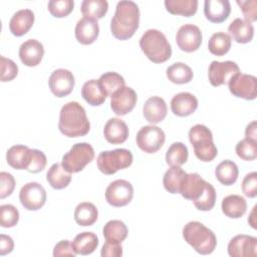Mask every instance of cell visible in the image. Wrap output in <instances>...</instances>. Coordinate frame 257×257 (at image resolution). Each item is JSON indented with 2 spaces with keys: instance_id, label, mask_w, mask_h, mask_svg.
Wrapping results in <instances>:
<instances>
[{
  "instance_id": "1",
  "label": "cell",
  "mask_w": 257,
  "mask_h": 257,
  "mask_svg": "<svg viewBox=\"0 0 257 257\" xmlns=\"http://www.w3.org/2000/svg\"><path fill=\"white\" fill-rule=\"evenodd\" d=\"M140 25V9L134 1L117 2L115 12L110 20V31L119 40L130 39Z\"/></svg>"
},
{
  "instance_id": "2",
  "label": "cell",
  "mask_w": 257,
  "mask_h": 257,
  "mask_svg": "<svg viewBox=\"0 0 257 257\" xmlns=\"http://www.w3.org/2000/svg\"><path fill=\"white\" fill-rule=\"evenodd\" d=\"M58 128L62 135L68 138H77L88 134L90 122L83 106L77 101L65 103L59 112Z\"/></svg>"
},
{
  "instance_id": "3",
  "label": "cell",
  "mask_w": 257,
  "mask_h": 257,
  "mask_svg": "<svg viewBox=\"0 0 257 257\" xmlns=\"http://www.w3.org/2000/svg\"><path fill=\"white\" fill-rule=\"evenodd\" d=\"M184 240L199 254H211L217 246V238L212 230L198 221L188 222L183 228Z\"/></svg>"
},
{
  "instance_id": "4",
  "label": "cell",
  "mask_w": 257,
  "mask_h": 257,
  "mask_svg": "<svg viewBox=\"0 0 257 257\" xmlns=\"http://www.w3.org/2000/svg\"><path fill=\"white\" fill-rule=\"evenodd\" d=\"M140 47L154 63H163L172 55L171 44L165 34L158 29H148L140 39Z\"/></svg>"
},
{
  "instance_id": "5",
  "label": "cell",
  "mask_w": 257,
  "mask_h": 257,
  "mask_svg": "<svg viewBox=\"0 0 257 257\" xmlns=\"http://www.w3.org/2000/svg\"><path fill=\"white\" fill-rule=\"evenodd\" d=\"M189 140L194 148L195 156L202 162L213 161L218 154L213 142L212 132L204 124H195L189 131Z\"/></svg>"
},
{
  "instance_id": "6",
  "label": "cell",
  "mask_w": 257,
  "mask_h": 257,
  "mask_svg": "<svg viewBox=\"0 0 257 257\" xmlns=\"http://www.w3.org/2000/svg\"><path fill=\"white\" fill-rule=\"evenodd\" d=\"M133 154L126 149H115L99 153L96 159L98 170L104 175H113L133 164Z\"/></svg>"
},
{
  "instance_id": "7",
  "label": "cell",
  "mask_w": 257,
  "mask_h": 257,
  "mask_svg": "<svg viewBox=\"0 0 257 257\" xmlns=\"http://www.w3.org/2000/svg\"><path fill=\"white\" fill-rule=\"evenodd\" d=\"M94 158V150L88 143H77L62 157L61 165L70 174L84 169Z\"/></svg>"
},
{
  "instance_id": "8",
  "label": "cell",
  "mask_w": 257,
  "mask_h": 257,
  "mask_svg": "<svg viewBox=\"0 0 257 257\" xmlns=\"http://www.w3.org/2000/svg\"><path fill=\"white\" fill-rule=\"evenodd\" d=\"M137 145L138 147L147 154L157 153L166 141L164 131L154 124L143 126L137 134Z\"/></svg>"
},
{
  "instance_id": "9",
  "label": "cell",
  "mask_w": 257,
  "mask_h": 257,
  "mask_svg": "<svg viewBox=\"0 0 257 257\" xmlns=\"http://www.w3.org/2000/svg\"><path fill=\"white\" fill-rule=\"evenodd\" d=\"M230 92L246 100H253L257 95V79L254 75L237 73L228 82Z\"/></svg>"
},
{
  "instance_id": "10",
  "label": "cell",
  "mask_w": 257,
  "mask_h": 257,
  "mask_svg": "<svg viewBox=\"0 0 257 257\" xmlns=\"http://www.w3.org/2000/svg\"><path fill=\"white\" fill-rule=\"evenodd\" d=\"M133 197V185L125 180H115L111 182L105 190V200L113 207H123L127 205Z\"/></svg>"
},
{
  "instance_id": "11",
  "label": "cell",
  "mask_w": 257,
  "mask_h": 257,
  "mask_svg": "<svg viewBox=\"0 0 257 257\" xmlns=\"http://www.w3.org/2000/svg\"><path fill=\"white\" fill-rule=\"evenodd\" d=\"M19 200L26 210H39L44 206L46 202L45 189L39 183H27L21 188L19 192Z\"/></svg>"
},
{
  "instance_id": "12",
  "label": "cell",
  "mask_w": 257,
  "mask_h": 257,
  "mask_svg": "<svg viewBox=\"0 0 257 257\" xmlns=\"http://www.w3.org/2000/svg\"><path fill=\"white\" fill-rule=\"evenodd\" d=\"M240 72L238 64L234 61H217L211 62L208 69L209 81L213 86H220L223 84H228L229 80L237 73Z\"/></svg>"
},
{
  "instance_id": "13",
  "label": "cell",
  "mask_w": 257,
  "mask_h": 257,
  "mask_svg": "<svg viewBox=\"0 0 257 257\" xmlns=\"http://www.w3.org/2000/svg\"><path fill=\"white\" fill-rule=\"evenodd\" d=\"M202 32L200 28L194 24L182 25L177 34L176 42L179 48L185 52H194L199 49L202 43Z\"/></svg>"
},
{
  "instance_id": "14",
  "label": "cell",
  "mask_w": 257,
  "mask_h": 257,
  "mask_svg": "<svg viewBox=\"0 0 257 257\" xmlns=\"http://www.w3.org/2000/svg\"><path fill=\"white\" fill-rule=\"evenodd\" d=\"M48 84L51 92L56 97H64L72 91L75 80L71 71L58 68L50 74Z\"/></svg>"
},
{
  "instance_id": "15",
  "label": "cell",
  "mask_w": 257,
  "mask_h": 257,
  "mask_svg": "<svg viewBox=\"0 0 257 257\" xmlns=\"http://www.w3.org/2000/svg\"><path fill=\"white\" fill-rule=\"evenodd\" d=\"M138 96L136 91L130 86H123L110 96V107L117 115H125L136 106Z\"/></svg>"
},
{
  "instance_id": "16",
  "label": "cell",
  "mask_w": 257,
  "mask_h": 257,
  "mask_svg": "<svg viewBox=\"0 0 257 257\" xmlns=\"http://www.w3.org/2000/svg\"><path fill=\"white\" fill-rule=\"evenodd\" d=\"M231 257H252L257 254V238L245 234L236 235L228 244Z\"/></svg>"
},
{
  "instance_id": "17",
  "label": "cell",
  "mask_w": 257,
  "mask_h": 257,
  "mask_svg": "<svg viewBox=\"0 0 257 257\" xmlns=\"http://www.w3.org/2000/svg\"><path fill=\"white\" fill-rule=\"evenodd\" d=\"M44 55V47L36 39H28L19 47V58L21 62L29 67L38 65Z\"/></svg>"
},
{
  "instance_id": "18",
  "label": "cell",
  "mask_w": 257,
  "mask_h": 257,
  "mask_svg": "<svg viewBox=\"0 0 257 257\" xmlns=\"http://www.w3.org/2000/svg\"><path fill=\"white\" fill-rule=\"evenodd\" d=\"M74 32L75 38L79 43L83 45L93 43L99 34V26L97 20L88 17H82L77 21Z\"/></svg>"
},
{
  "instance_id": "19",
  "label": "cell",
  "mask_w": 257,
  "mask_h": 257,
  "mask_svg": "<svg viewBox=\"0 0 257 257\" xmlns=\"http://www.w3.org/2000/svg\"><path fill=\"white\" fill-rule=\"evenodd\" d=\"M198 107L197 97L190 92H179L171 100V109L178 116H188L196 111Z\"/></svg>"
},
{
  "instance_id": "20",
  "label": "cell",
  "mask_w": 257,
  "mask_h": 257,
  "mask_svg": "<svg viewBox=\"0 0 257 257\" xmlns=\"http://www.w3.org/2000/svg\"><path fill=\"white\" fill-rule=\"evenodd\" d=\"M103 136L109 144H122L128 137V127L122 119L111 117L104 124Z\"/></svg>"
},
{
  "instance_id": "21",
  "label": "cell",
  "mask_w": 257,
  "mask_h": 257,
  "mask_svg": "<svg viewBox=\"0 0 257 257\" xmlns=\"http://www.w3.org/2000/svg\"><path fill=\"white\" fill-rule=\"evenodd\" d=\"M231 5L228 0H206L204 2V14L213 23H222L230 15Z\"/></svg>"
},
{
  "instance_id": "22",
  "label": "cell",
  "mask_w": 257,
  "mask_h": 257,
  "mask_svg": "<svg viewBox=\"0 0 257 257\" xmlns=\"http://www.w3.org/2000/svg\"><path fill=\"white\" fill-rule=\"evenodd\" d=\"M168 107L166 101L160 96H151L143 106L145 118L152 124H156L164 120L167 115Z\"/></svg>"
},
{
  "instance_id": "23",
  "label": "cell",
  "mask_w": 257,
  "mask_h": 257,
  "mask_svg": "<svg viewBox=\"0 0 257 257\" xmlns=\"http://www.w3.org/2000/svg\"><path fill=\"white\" fill-rule=\"evenodd\" d=\"M34 13L30 9H21L13 14L9 21V29L14 36L25 35L34 23Z\"/></svg>"
},
{
  "instance_id": "24",
  "label": "cell",
  "mask_w": 257,
  "mask_h": 257,
  "mask_svg": "<svg viewBox=\"0 0 257 257\" xmlns=\"http://www.w3.org/2000/svg\"><path fill=\"white\" fill-rule=\"evenodd\" d=\"M205 186L206 181L198 173L187 174L182 184L180 194L183 198L194 202L203 193Z\"/></svg>"
},
{
  "instance_id": "25",
  "label": "cell",
  "mask_w": 257,
  "mask_h": 257,
  "mask_svg": "<svg viewBox=\"0 0 257 257\" xmlns=\"http://www.w3.org/2000/svg\"><path fill=\"white\" fill-rule=\"evenodd\" d=\"M31 155V149L24 145H15L6 153L7 164L15 170H27Z\"/></svg>"
},
{
  "instance_id": "26",
  "label": "cell",
  "mask_w": 257,
  "mask_h": 257,
  "mask_svg": "<svg viewBox=\"0 0 257 257\" xmlns=\"http://www.w3.org/2000/svg\"><path fill=\"white\" fill-rule=\"evenodd\" d=\"M228 32L230 33V37H232L233 40L244 44L250 42L253 39L254 27L252 23L241 18H236L230 23Z\"/></svg>"
},
{
  "instance_id": "27",
  "label": "cell",
  "mask_w": 257,
  "mask_h": 257,
  "mask_svg": "<svg viewBox=\"0 0 257 257\" xmlns=\"http://www.w3.org/2000/svg\"><path fill=\"white\" fill-rule=\"evenodd\" d=\"M222 212L232 219L241 218L247 210L246 200L239 195H229L222 200Z\"/></svg>"
},
{
  "instance_id": "28",
  "label": "cell",
  "mask_w": 257,
  "mask_h": 257,
  "mask_svg": "<svg viewBox=\"0 0 257 257\" xmlns=\"http://www.w3.org/2000/svg\"><path fill=\"white\" fill-rule=\"evenodd\" d=\"M81 96L88 104L92 106H98L104 102L107 95L100 86L97 79H90L84 82L82 85Z\"/></svg>"
},
{
  "instance_id": "29",
  "label": "cell",
  "mask_w": 257,
  "mask_h": 257,
  "mask_svg": "<svg viewBox=\"0 0 257 257\" xmlns=\"http://www.w3.org/2000/svg\"><path fill=\"white\" fill-rule=\"evenodd\" d=\"M71 245L75 254L89 255L97 248L98 238L92 232H82L74 237Z\"/></svg>"
},
{
  "instance_id": "30",
  "label": "cell",
  "mask_w": 257,
  "mask_h": 257,
  "mask_svg": "<svg viewBox=\"0 0 257 257\" xmlns=\"http://www.w3.org/2000/svg\"><path fill=\"white\" fill-rule=\"evenodd\" d=\"M46 180L53 189L62 190L69 185L71 174L68 173L61 164L55 163L49 168L46 174Z\"/></svg>"
},
{
  "instance_id": "31",
  "label": "cell",
  "mask_w": 257,
  "mask_h": 257,
  "mask_svg": "<svg viewBox=\"0 0 257 257\" xmlns=\"http://www.w3.org/2000/svg\"><path fill=\"white\" fill-rule=\"evenodd\" d=\"M239 175V170L237 165L230 160L222 161L215 169V176L217 180L225 186L233 185Z\"/></svg>"
},
{
  "instance_id": "32",
  "label": "cell",
  "mask_w": 257,
  "mask_h": 257,
  "mask_svg": "<svg viewBox=\"0 0 257 257\" xmlns=\"http://www.w3.org/2000/svg\"><path fill=\"white\" fill-rule=\"evenodd\" d=\"M98 218L97 208L89 202L78 204L74 210V220L79 226H91Z\"/></svg>"
},
{
  "instance_id": "33",
  "label": "cell",
  "mask_w": 257,
  "mask_h": 257,
  "mask_svg": "<svg viewBox=\"0 0 257 257\" xmlns=\"http://www.w3.org/2000/svg\"><path fill=\"white\" fill-rule=\"evenodd\" d=\"M187 173L181 167H171L163 177L164 188L171 194H180Z\"/></svg>"
},
{
  "instance_id": "34",
  "label": "cell",
  "mask_w": 257,
  "mask_h": 257,
  "mask_svg": "<svg viewBox=\"0 0 257 257\" xmlns=\"http://www.w3.org/2000/svg\"><path fill=\"white\" fill-rule=\"evenodd\" d=\"M168 79L176 84H185L193 79L194 73L191 67L184 62H175L167 68Z\"/></svg>"
},
{
  "instance_id": "35",
  "label": "cell",
  "mask_w": 257,
  "mask_h": 257,
  "mask_svg": "<svg viewBox=\"0 0 257 257\" xmlns=\"http://www.w3.org/2000/svg\"><path fill=\"white\" fill-rule=\"evenodd\" d=\"M165 6L168 12L185 17L193 16L198 9L197 0H166Z\"/></svg>"
},
{
  "instance_id": "36",
  "label": "cell",
  "mask_w": 257,
  "mask_h": 257,
  "mask_svg": "<svg viewBox=\"0 0 257 257\" xmlns=\"http://www.w3.org/2000/svg\"><path fill=\"white\" fill-rule=\"evenodd\" d=\"M127 232L126 225L120 220H110L102 229L105 241L113 243H121L126 238Z\"/></svg>"
},
{
  "instance_id": "37",
  "label": "cell",
  "mask_w": 257,
  "mask_h": 257,
  "mask_svg": "<svg viewBox=\"0 0 257 257\" xmlns=\"http://www.w3.org/2000/svg\"><path fill=\"white\" fill-rule=\"evenodd\" d=\"M108 9V3L105 0H84L81 3V13L83 17L98 20L102 18Z\"/></svg>"
},
{
  "instance_id": "38",
  "label": "cell",
  "mask_w": 257,
  "mask_h": 257,
  "mask_svg": "<svg viewBox=\"0 0 257 257\" xmlns=\"http://www.w3.org/2000/svg\"><path fill=\"white\" fill-rule=\"evenodd\" d=\"M188 148L180 142L173 143L166 153V163L171 167H181L188 161Z\"/></svg>"
},
{
  "instance_id": "39",
  "label": "cell",
  "mask_w": 257,
  "mask_h": 257,
  "mask_svg": "<svg viewBox=\"0 0 257 257\" xmlns=\"http://www.w3.org/2000/svg\"><path fill=\"white\" fill-rule=\"evenodd\" d=\"M231 48V37L225 32L214 33L208 42L209 51L217 56L225 55Z\"/></svg>"
},
{
  "instance_id": "40",
  "label": "cell",
  "mask_w": 257,
  "mask_h": 257,
  "mask_svg": "<svg viewBox=\"0 0 257 257\" xmlns=\"http://www.w3.org/2000/svg\"><path fill=\"white\" fill-rule=\"evenodd\" d=\"M97 80L107 96H111L112 93L125 85L124 78L114 71H108L101 74Z\"/></svg>"
},
{
  "instance_id": "41",
  "label": "cell",
  "mask_w": 257,
  "mask_h": 257,
  "mask_svg": "<svg viewBox=\"0 0 257 257\" xmlns=\"http://www.w3.org/2000/svg\"><path fill=\"white\" fill-rule=\"evenodd\" d=\"M195 207L200 211H210L214 208L216 203V190L208 182H206L205 189L200 197L194 202Z\"/></svg>"
},
{
  "instance_id": "42",
  "label": "cell",
  "mask_w": 257,
  "mask_h": 257,
  "mask_svg": "<svg viewBox=\"0 0 257 257\" xmlns=\"http://www.w3.org/2000/svg\"><path fill=\"white\" fill-rule=\"evenodd\" d=\"M235 151L240 159L244 161H253L257 158V141L245 138L237 143Z\"/></svg>"
},
{
  "instance_id": "43",
  "label": "cell",
  "mask_w": 257,
  "mask_h": 257,
  "mask_svg": "<svg viewBox=\"0 0 257 257\" xmlns=\"http://www.w3.org/2000/svg\"><path fill=\"white\" fill-rule=\"evenodd\" d=\"M19 221V212L11 204L0 206V225L3 228L14 227Z\"/></svg>"
},
{
  "instance_id": "44",
  "label": "cell",
  "mask_w": 257,
  "mask_h": 257,
  "mask_svg": "<svg viewBox=\"0 0 257 257\" xmlns=\"http://www.w3.org/2000/svg\"><path fill=\"white\" fill-rule=\"evenodd\" d=\"M48 11L56 18H63L70 14L74 7L72 0H51L47 4Z\"/></svg>"
},
{
  "instance_id": "45",
  "label": "cell",
  "mask_w": 257,
  "mask_h": 257,
  "mask_svg": "<svg viewBox=\"0 0 257 257\" xmlns=\"http://www.w3.org/2000/svg\"><path fill=\"white\" fill-rule=\"evenodd\" d=\"M0 66H1V81H11L13 80L18 74V66L17 64L5 56H0Z\"/></svg>"
},
{
  "instance_id": "46",
  "label": "cell",
  "mask_w": 257,
  "mask_h": 257,
  "mask_svg": "<svg viewBox=\"0 0 257 257\" xmlns=\"http://www.w3.org/2000/svg\"><path fill=\"white\" fill-rule=\"evenodd\" d=\"M46 164H47V159L44 153L36 149H31L29 165L26 171L33 174L39 173L45 169Z\"/></svg>"
},
{
  "instance_id": "47",
  "label": "cell",
  "mask_w": 257,
  "mask_h": 257,
  "mask_svg": "<svg viewBox=\"0 0 257 257\" xmlns=\"http://www.w3.org/2000/svg\"><path fill=\"white\" fill-rule=\"evenodd\" d=\"M237 4L244 15V20L252 23L257 20V1L256 0H237Z\"/></svg>"
},
{
  "instance_id": "48",
  "label": "cell",
  "mask_w": 257,
  "mask_h": 257,
  "mask_svg": "<svg viewBox=\"0 0 257 257\" xmlns=\"http://www.w3.org/2000/svg\"><path fill=\"white\" fill-rule=\"evenodd\" d=\"M242 191L248 198H255L257 196V173H248L242 181Z\"/></svg>"
},
{
  "instance_id": "49",
  "label": "cell",
  "mask_w": 257,
  "mask_h": 257,
  "mask_svg": "<svg viewBox=\"0 0 257 257\" xmlns=\"http://www.w3.org/2000/svg\"><path fill=\"white\" fill-rule=\"evenodd\" d=\"M14 188H15L14 177L7 172H1L0 173V199L9 197L13 193Z\"/></svg>"
},
{
  "instance_id": "50",
  "label": "cell",
  "mask_w": 257,
  "mask_h": 257,
  "mask_svg": "<svg viewBox=\"0 0 257 257\" xmlns=\"http://www.w3.org/2000/svg\"><path fill=\"white\" fill-rule=\"evenodd\" d=\"M100 255L102 257H120L122 256V247L120 243L105 241L101 248Z\"/></svg>"
},
{
  "instance_id": "51",
  "label": "cell",
  "mask_w": 257,
  "mask_h": 257,
  "mask_svg": "<svg viewBox=\"0 0 257 257\" xmlns=\"http://www.w3.org/2000/svg\"><path fill=\"white\" fill-rule=\"evenodd\" d=\"M76 254L73 251L71 242L69 240H61L59 241L53 248V256H72L74 257Z\"/></svg>"
},
{
  "instance_id": "52",
  "label": "cell",
  "mask_w": 257,
  "mask_h": 257,
  "mask_svg": "<svg viewBox=\"0 0 257 257\" xmlns=\"http://www.w3.org/2000/svg\"><path fill=\"white\" fill-rule=\"evenodd\" d=\"M14 248V242L12 238L8 235L1 234L0 236V255L4 256L10 252H12Z\"/></svg>"
},
{
  "instance_id": "53",
  "label": "cell",
  "mask_w": 257,
  "mask_h": 257,
  "mask_svg": "<svg viewBox=\"0 0 257 257\" xmlns=\"http://www.w3.org/2000/svg\"><path fill=\"white\" fill-rule=\"evenodd\" d=\"M245 138L253 141H257V122L256 120L251 121L245 128Z\"/></svg>"
},
{
  "instance_id": "54",
  "label": "cell",
  "mask_w": 257,
  "mask_h": 257,
  "mask_svg": "<svg viewBox=\"0 0 257 257\" xmlns=\"http://www.w3.org/2000/svg\"><path fill=\"white\" fill-rule=\"evenodd\" d=\"M256 208L257 206H254L251 213H250V216L248 217V223L249 225L253 228V229H256V218H255V212H256Z\"/></svg>"
}]
</instances>
